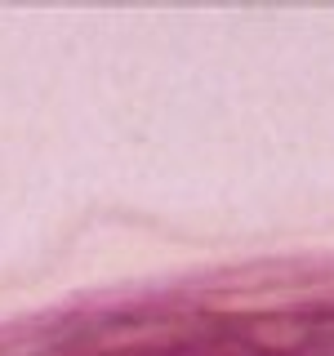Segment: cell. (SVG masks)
I'll list each match as a JSON object with an SVG mask.
<instances>
[]
</instances>
